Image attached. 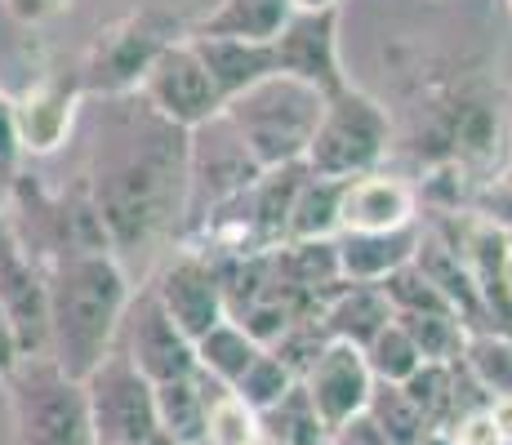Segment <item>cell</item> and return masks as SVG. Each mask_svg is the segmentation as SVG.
I'll return each mask as SVG.
<instances>
[{
    "mask_svg": "<svg viewBox=\"0 0 512 445\" xmlns=\"http://www.w3.org/2000/svg\"><path fill=\"white\" fill-rule=\"evenodd\" d=\"M98 125L90 147V196L107 241L121 254L170 250L187 219V147L192 130L156 116L139 94L98 98Z\"/></svg>",
    "mask_w": 512,
    "mask_h": 445,
    "instance_id": "obj_1",
    "label": "cell"
},
{
    "mask_svg": "<svg viewBox=\"0 0 512 445\" xmlns=\"http://www.w3.org/2000/svg\"><path fill=\"white\" fill-rule=\"evenodd\" d=\"M49 272V356L72 379H85L116 348L134 285L121 254L85 250L45 263Z\"/></svg>",
    "mask_w": 512,
    "mask_h": 445,
    "instance_id": "obj_2",
    "label": "cell"
},
{
    "mask_svg": "<svg viewBox=\"0 0 512 445\" xmlns=\"http://www.w3.org/2000/svg\"><path fill=\"white\" fill-rule=\"evenodd\" d=\"M321 107H326V94L277 72L236 94L232 103H223V116L241 134L245 152L259 161V170H277V165H294L308 156Z\"/></svg>",
    "mask_w": 512,
    "mask_h": 445,
    "instance_id": "obj_3",
    "label": "cell"
},
{
    "mask_svg": "<svg viewBox=\"0 0 512 445\" xmlns=\"http://www.w3.org/2000/svg\"><path fill=\"white\" fill-rule=\"evenodd\" d=\"M0 383H5L14 445H94L85 383L72 379L49 352L23 356Z\"/></svg>",
    "mask_w": 512,
    "mask_h": 445,
    "instance_id": "obj_4",
    "label": "cell"
},
{
    "mask_svg": "<svg viewBox=\"0 0 512 445\" xmlns=\"http://www.w3.org/2000/svg\"><path fill=\"white\" fill-rule=\"evenodd\" d=\"M192 32V23L161 5H143L130 14L112 18L107 27H98L90 49L76 67H81L85 98H125L139 94L147 72L156 67V58L170 45H179Z\"/></svg>",
    "mask_w": 512,
    "mask_h": 445,
    "instance_id": "obj_5",
    "label": "cell"
},
{
    "mask_svg": "<svg viewBox=\"0 0 512 445\" xmlns=\"http://www.w3.org/2000/svg\"><path fill=\"white\" fill-rule=\"evenodd\" d=\"M388 147H392L388 107L379 98H370L366 89L348 85L326 98L303 165L321 178H357L379 170L388 161Z\"/></svg>",
    "mask_w": 512,
    "mask_h": 445,
    "instance_id": "obj_6",
    "label": "cell"
},
{
    "mask_svg": "<svg viewBox=\"0 0 512 445\" xmlns=\"http://www.w3.org/2000/svg\"><path fill=\"white\" fill-rule=\"evenodd\" d=\"M85 405H90L94 445H147L161 432L156 423V383L121 348L85 374Z\"/></svg>",
    "mask_w": 512,
    "mask_h": 445,
    "instance_id": "obj_7",
    "label": "cell"
},
{
    "mask_svg": "<svg viewBox=\"0 0 512 445\" xmlns=\"http://www.w3.org/2000/svg\"><path fill=\"white\" fill-rule=\"evenodd\" d=\"M259 161L245 152L241 134L228 125V116H214V121L196 125L192 147H187V219L183 232L196 227L205 214H214L219 205L236 201L241 192H250L254 178H259Z\"/></svg>",
    "mask_w": 512,
    "mask_h": 445,
    "instance_id": "obj_8",
    "label": "cell"
},
{
    "mask_svg": "<svg viewBox=\"0 0 512 445\" xmlns=\"http://www.w3.org/2000/svg\"><path fill=\"white\" fill-rule=\"evenodd\" d=\"M81 103H85L81 67L49 58L41 72L14 94V125L23 156H54L72 138Z\"/></svg>",
    "mask_w": 512,
    "mask_h": 445,
    "instance_id": "obj_9",
    "label": "cell"
},
{
    "mask_svg": "<svg viewBox=\"0 0 512 445\" xmlns=\"http://www.w3.org/2000/svg\"><path fill=\"white\" fill-rule=\"evenodd\" d=\"M147 290L161 299V308L174 316V325L187 339H201L210 325H219L228 316V299H223L219 263L196 245H170L165 259L156 263Z\"/></svg>",
    "mask_w": 512,
    "mask_h": 445,
    "instance_id": "obj_10",
    "label": "cell"
},
{
    "mask_svg": "<svg viewBox=\"0 0 512 445\" xmlns=\"http://www.w3.org/2000/svg\"><path fill=\"white\" fill-rule=\"evenodd\" d=\"M0 316L9 321L23 356L49 352V272L0 219Z\"/></svg>",
    "mask_w": 512,
    "mask_h": 445,
    "instance_id": "obj_11",
    "label": "cell"
},
{
    "mask_svg": "<svg viewBox=\"0 0 512 445\" xmlns=\"http://www.w3.org/2000/svg\"><path fill=\"white\" fill-rule=\"evenodd\" d=\"M139 98L152 107L156 116H165L170 125H179V130H196V125L214 121V116L223 112L219 89H214L210 72H205V63L196 58V49H192L187 36L156 58V67L139 85Z\"/></svg>",
    "mask_w": 512,
    "mask_h": 445,
    "instance_id": "obj_12",
    "label": "cell"
},
{
    "mask_svg": "<svg viewBox=\"0 0 512 445\" xmlns=\"http://www.w3.org/2000/svg\"><path fill=\"white\" fill-rule=\"evenodd\" d=\"M116 348L130 356L152 383H170V379H183V374H196L192 339L174 325V316L161 308V299H156L152 290H139L130 299L121 334H116Z\"/></svg>",
    "mask_w": 512,
    "mask_h": 445,
    "instance_id": "obj_13",
    "label": "cell"
},
{
    "mask_svg": "<svg viewBox=\"0 0 512 445\" xmlns=\"http://www.w3.org/2000/svg\"><path fill=\"white\" fill-rule=\"evenodd\" d=\"M272 54H277V72L312 85L326 98L352 85L348 72H343V54H339V9H326V14H290V23L272 36Z\"/></svg>",
    "mask_w": 512,
    "mask_h": 445,
    "instance_id": "obj_14",
    "label": "cell"
},
{
    "mask_svg": "<svg viewBox=\"0 0 512 445\" xmlns=\"http://www.w3.org/2000/svg\"><path fill=\"white\" fill-rule=\"evenodd\" d=\"M299 383L308 388V397L321 410L330 432L339 428V423H348L352 414L366 410V401L374 392V374L366 365V352L352 348V343H339V339H330L326 348L317 352V361L308 365V374H303Z\"/></svg>",
    "mask_w": 512,
    "mask_h": 445,
    "instance_id": "obj_15",
    "label": "cell"
},
{
    "mask_svg": "<svg viewBox=\"0 0 512 445\" xmlns=\"http://www.w3.org/2000/svg\"><path fill=\"white\" fill-rule=\"evenodd\" d=\"M419 223V187L401 174L379 170L343 178L339 232H397Z\"/></svg>",
    "mask_w": 512,
    "mask_h": 445,
    "instance_id": "obj_16",
    "label": "cell"
},
{
    "mask_svg": "<svg viewBox=\"0 0 512 445\" xmlns=\"http://www.w3.org/2000/svg\"><path fill=\"white\" fill-rule=\"evenodd\" d=\"M196 58L205 63L214 89H219L223 103H232L236 94H245L250 85L277 76V54H272V41H245V36H192Z\"/></svg>",
    "mask_w": 512,
    "mask_h": 445,
    "instance_id": "obj_17",
    "label": "cell"
},
{
    "mask_svg": "<svg viewBox=\"0 0 512 445\" xmlns=\"http://www.w3.org/2000/svg\"><path fill=\"white\" fill-rule=\"evenodd\" d=\"M419 223L397 227V232H339L334 236V259H339L343 281L379 285L397 267H406L419 250Z\"/></svg>",
    "mask_w": 512,
    "mask_h": 445,
    "instance_id": "obj_18",
    "label": "cell"
},
{
    "mask_svg": "<svg viewBox=\"0 0 512 445\" xmlns=\"http://www.w3.org/2000/svg\"><path fill=\"white\" fill-rule=\"evenodd\" d=\"M321 330L339 343H352V348H366L374 334L392 321V308L383 299L379 285H366V281H334L330 294L321 299V312H317Z\"/></svg>",
    "mask_w": 512,
    "mask_h": 445,
    "instance_id": "obj_19",
    "label": "cell"
},
{
    "mask_svg": "<svg viewBox=\"0 0 512 445\" xmlns=\"http://www.w3.org/2000/svg\"><path fill=\"white\" fill-rule=\"evenodd\" d=\"M214 388H219V379H210L205 370L156 383V423H161V432L205 445V410H210Z\"/></svg>",
    "mask_w": 512,
    "mask_h": 445,
    "instance_id": "obj_20",
    "label": "cell"
},
{
    "mask_svg": "<svg viewBox=\"0 0 512 445\" xmlns=\"http://www.w3.org/2000/svg\"><path fill=\"white\" fill-rule=\"evenodd\" d=\"M290 0H219L192 36H245V41H272L290 23Z\"/></svg>",
    "mask_w": 512,
    "mask_h": 445,
    "instance_id": "obj_21",
    "label": "cell"
},
{
    "mask_svg": "<svg viewBox=\"0 0 512 445\" xmlns=\"http://www.w3.org/2000/svg\"><path fill=\"white\" fill-rule=\"evenodd\" d=\"M192 348H196V370H205L210 379L228 383V388H236V379L263 356V343L254 339L241 321H232V316H223L219 325H210Z\"/></svg>",
    "mask_w": 512,
    "mask_h": 445,
    "instance_id": "obj_22",
    "label": "cell"
},
{
    "mask_svg": "<svg viewBox=\"0 0 512 445\" xmlns=\"http://www.w3.org/2000/svg\"><path fill=\"white\" fill-rule=\"evenodd\" d=\"M339 205H343V178H303L299 196H294L290 223H285V241H334L339 236Z\"/></svg>",
    "mask_w": 512,
    "mask_h": 445,
    "instance_id": "obj_23",
    "label": "cell"
},
{
    "mask_svg": "<svg viewBox=\"0 0 512 445\" xmlns=\"http://www.w3.org/2000/svg\"><path fill=\"white\" fill-rule=\"evenodd\" d=\"M259 428L272 445H326L330 441L326 419H321V410L312 405L303 383H294L281 401L259 410Z\"/></svg>",
    "mask_w": 512,
    "mask_h": 445,
    "instance_id": "obj_24",
    "label": "cell"
},
{
    "mask_svg": "<svg viewBox=\"0 0 512 445\" xmlns=\"http://www.w3.org/2000/svg\"><path fill=\"white\" fill-rule=\"evenodd\" d=\"M397 321H401V330L415 339L423 361H441V365L459 361L472 339V330L455 312H406V316H397Z\"/></svg>",
    "mask_w": 512,
    "mask_h": 445,
    "instance_id": "obj_25",
    "label": "cell"
},
{
    "mask_svg": "<svg viewBox=\"0 0 512 445\" xmlns=\"http://www.w3.org/2000/svg\"><path fill=\"white\" fill-rule=\"evenodd\" d=\"M455 365L459 361H450V365L423 361L419 370L401 383V392L415 401V410L423 414V423H428L432 432H446L450 419H455Z\"/></svg>",
    "mask_w": 512,
    "mask_h": 445,
    "instance_id": "obj_26",
    "label": "cell"
},
{
    "mask_svg": "<svg viewBox=\"0 0 512 445\" xmlns=\"http://www.w3.org/2000/svg\"><path fill=\"white\" fill-rule=\"evenodd\" d=\"M366 414L379 423V432L388 437V445H419L432 432L428 423H423V414L415 410V401L401 392V383H379L374 379Z\"/></svg>",
    "mask_w": 512,
    "mask_h": 445,
    "instance_id": "obj_27",
    "label": "cell"
},
{
    "mask_svg": "<svg viewBox=\"0 0 512 445\" xmlns=\"http://www.w3.org/2000/svg\"><path fill=\"white\" fill-rule=\"evenodd\" d=\"M464 365L490 397H512V334L477 330L464 348Z\"/></svg>",
    "mask_w": 512,
    "mask_h": 445,
    "instance_id": "obj_28",
    "label": "cell"
},
{
    "mask_svg": "<svg viewBox=\"0 0 512 445\" xmlns=\"http://www.w3.org/2000/svg\"><path fill=\"white\" fill-rule=\"evenodd\" d=\"M366 365H370V374L379 383H406L410 374L423 365V356H419V348H415V339H410L406 330H401V321L392 316L388 325H383L379 334L366 343Z\"/></svg>",
    "mask_w": 512,
    "mask_h": 445,
    "instance_id": "obj_29",
    "label": "cell"
},
{
    "mask_svg": "<svg viewBox=\"0 0 512 445\" xmlns=\"http://www.w3.org/2000/svg\"><path fill=\"white\" fill-rule=\"evenodd\" d=\"M294 383H299V379H294V374L285 370L277 356L263 348V356L241 374V379H236V388H232V392H236V397H241L245 405H254V410H268V405H272V401H281L285 392L294 388Z\"/></svg>",
    "mask_w": 512,
    "mask_h": 445,
    "instance_id": "obj_30",
    "label": "cell"
},
{
    "mask_svg": "<svg viewBox=\"0 0 512 445\" xmlns=\"http://www.w3.org/2000/svg\"><path fill=\"white\" fill-rule=\"evenodd\" d=\"M472 214L486 219L490 227H499L504 236H512V178L495 174V178H486V183H477V192H472Z\"/></svg>",
    "mask_w": 512,
    "mask_h": 445,
    "instance_id": "obj_31",
    "label": "cell"
},
{
    "mask_svg": "<svg viewBox=\"0 0 512 445\" xmlns=\"http://www.w3.org/2000/svg\"><path fill=\"white\" fill-rule=\"evenodd\" d=\"M450 441L455 445H508L504 437H499L495 419H490V405H481V410H468L459 414L455 423H450Z\"/></svg>",
    "mask_w": 512,
    "mask_h": 445,
    "instance_id": "obj_32",
    "label": "cell"
},
{
    "mask_svg": "<svg viewBox=\"0 0 512 445\" xmlns=\"http://www.w3.org/2000/svg\"><path fill=\"white\" fill-rule=\"evenodd\" d=\"M23 165V147H18V125H14V94L0 85V174H14Z\"/></svg>",
    "mask_w": 512,
    "mask_h": 445,
    "instance_id": "obj_33",
    "label": "cell"
},
{
    "mask_svg": "<svg viewBox=\"0 0 512 445\" xmlns=\"http://www.w3.org/2000/svg\"><path fill=\"white\" fill-rule=\"evenodd\" d=\"M0 5H5V14L14 18L18 27H41L49 18L63 14L72 0H0Z\"/></svg>",
    "mask_w": 512,
    "mask_h": 445,
    "instance_id": "obj_34",
    "label": "cell"
},
{
    "mask_svg": "<svg viewBox=\"0 0 512 445\" xmlns=\"http://www.w3.org/2000/svg\"><path fill=\"white\" fill-rule=\"evenodd\" d=\"M330 441H334V445H388V437H383L379 423H374L366 410L352 414L348 423H339V428L330 432Z\"/></svg>",
    "mask_w": 512,
    "mask_h": 445,
    "instance_id": "obj_35",
    "label": "cell"
},
{
    "mask_svg": "<svg viewBox=\"0 0 512 445\" xmlns=\"http://www.w3.org/2000/svg\"><path fill=\"white\" fill-rule=\"evenodd\" d=\"M23 361V352H18V339H14V330H9V321L0 316V379H5L14 365Z\"/></svg>",
    "mask_w": 512,
    "mask_h": 445,
    "instance_id": "obj_36",
    "label": "cell"
},
{
    "mask_svg": "<svg viewBox=\"0 0 512 445\" xmlns=\"http://www.w3.org/2000/svg\"><path fill=\"white\" fill-rule=\"evenodd\" d=\"M490 419H495L499 437L512 445V397H490Z\"/></svg>",
    "mask_w": 512,
    "mask_h": 445,
    "instance_id": "obj_37",
    "label": "cell"
},
{
    "mask_svg": "<svg viewBox=\"0 0 512 445\" xmlns=\"http://www.w3.org/2000/svg\"><path fill=\"white\" fill-rule=\"evenodd\" d=\"M294 14H326V9H339V0H290Z\"/></svg>",
    "mask_w": 512,
    "mask_h": 445,
    "instance_id": "obj_38",
    "label": "cell"
},
{
    "mask_svg": "<svg viewBox=\"0 0 512 445\" xmlns=\"http://www.w3.org/2000/svg\"><path fill=\"white\" fill-rule=\"evenodd\" d=\"M419 445H455V441H450V432H428Z\"/></svg>",
    "mask_w": 512,
    "mask_h": 445,
    "instance_id": "obj_39",
    "label": "cell"
},
{
    "mask_svg": "<svg viewBox=\"0 0 512 445\" xmlns=\"http://www.w3.org/2000/svg\"><path fill=\"white\" fill-rule=\"evenodd\" d=\"M147 445H192V441H179V437H170V432H156Z\"/></svg>",
    "mask_w": 512,
    "mask_h": 445,
    "instance_id": "obj_40",
    "label": "cell"
},
{
    "mask_svg": "<svg viewBox=\"0 0 512 445\" xmlns=\"http://www.w3.org/2000/svg\"><path fill=\"white\" fill-rule=\"evenodd\" d=\"M5 192H9V178L0 174V219H5Z\"/></svg>",
    "mask_w": 512,
    "mask_h": 445,
    "instance_id": "obj_41",
    "label": "cell"
},
{
    "mask_svg": "<svg viewBox=\"0 0 512 445\" xmlns=\"http://www.w3.org/2000/svg\"><path fill=\"white\" fill-rule=\"evenodd\" d=\"M508 299H512V254H508Z\"/></svg>",
    "mask_w": 512,
    "mask_h": 445,
    "instance_id": "obj_42",
    "label": "cell"
},
{
    "mask_svg": "<svg viewBox=\"0 0 512 445\" xmlns=\"http://www.w3.org/2000/svg\"><path fill=\"white\" fill-rule=\"evenodd\" d=\"M508 138H512V94H508Z\"/></svg>",
    "mask_w": 512,
    "mask_h": 445,
    "instance_id": "obj_43",
    "label": "cell"
},
{
    "mask_svg": "<svg viewBox=\"0 0 512 445\" xmlns=\"http://www.w3.org/2000/svg\"><path fill=\"white\" fill-rule=\"evenodd\" d=\"M504 334H512V330H504Z\"/></svg>",
    "mask_w": 512,
    "mask_h": 445,
    "instance_id": "obj_44",
    "label": "cell"
}]
</instances>
